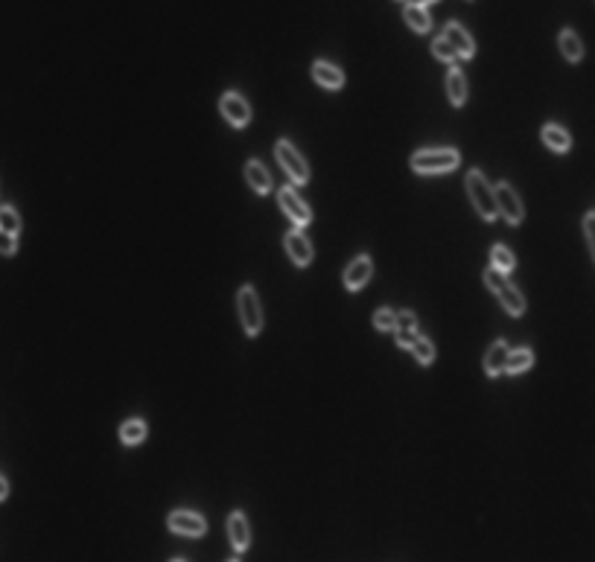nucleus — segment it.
Here are the masks:
<instances>
[{"instance_id": "1", "label": "nucleus", "mask_w": 595, "mask_h": 562, "mask_svg": "<svg viewBox=\"0 0 595 562\" xmlns=\"http://www.w3.org/2000/svg\"><path fill=\"white\" fill-rule=\"evenodd\" d=\"M408 163H412V172L417 175H443L459 167L461 155H459V149H450V146H429V149H417Z\"/></svg>"}, {"instance_id": "2", "label": "nucleus", "mask_w": 595, "mask_h": 562, "mask_svg": "<svg viewBox=\"0 0 595 562\" xmlns=\"http://www.w3.org/2000/svg\"><path fill=\"white\" fill-rule=\"evenodd\" d=\"M485 286L499 298L502 309H505V312L511 315V318H520V315L525 312V298H522V291H520L517 286H511V283H508L505 272H499V268L490 265L487 272H485Z\"/></svg>"}, {"instance_id": "3", "label": "nucleus", "mask_w": 595, "mask_h": 562, "mask_svg": "<svg viewBox=\"0 0 595 562\" xmlns=\"http://www.w3.org/2000/svg\"><path fill=\"white\" fill-rule=\"evenodd\" d=\"M467 195H470V204L478 213V219L485 221L496 219V190L487 184V178L478 169L467 172Z\"/></svg>"}, {"instance_id": "4", "label": "nucleus", "mask_w": 595, "mask_h": 562, "mask_svg": "<svg viewBox=\"0 0 595 562\" xmlns=\"http://www.w3.org/2000/svg\"><path fill=\"white\" fill-rule=\"evenodd\" d=\"M237 307H240V321H242L245 335L254 338L263 330V309H260V298H257L254 286H242L237 291Z\"/></svg>"}, {"instance_id": "5", "label": "nucleus", "mask_w": 595, "mask_h": 562, "mask_svg": "<svg viewBox=\"0 0 595 562\" xmlns=\"http://www.w3.org/2000/svg\"><path fill=\"white\" fill-rule=\"evenodd\" d=\"M275 158H277V163L284 167V172H286L295 184H307V181H310L307 160H303V155L289 143V140H277V143H275Z\"/></svg>"}, {"instance_id": "6", "label": "nucleus", "mask_w": 595, "mask_h": 562, "mask_svg": "<svg viewBox=\"0 0 595 562\" xmlns=\"http://www.w3.org/2000/svg\"><path fill=\"white\" fill-rule=\"evenodd\" d=\"M167 528L179 536H190V540H198V536L207 533V519L196 510H172L167 516Z\"/></svg>"}, {"instance_id": "7", "label": "nucleus", "mask_w": 595, "mask_h": 562, "mask_svg": "<svg viewBox=\"0 0 595 562\" xmlns=\"http://www.w3.org/2000/svg\"><path fill=\"white\" fill-rule=\"evenodd\" d=\"M494 190H496V213H502V219H505L508 225H520V221L525 219V207H522L520 193L513 190L508 181L496 184Z\"/></svg>"}, {"instance_id": "8", "label": "nucleus", "mask_w": 595, "mask_h": 562, "mask_svg": "<svg viewBox=\"0 0 595 562\" xmlns=\"http://www.w3.org/2000/svg\"><path fill=\"white\" fill-rule=\"evenodd\" d=\"M219 114L225 117V120L233 125V128H245L251 123V105L245 97H240L237 91H225L219 97Z\"/></svg>"}, {"instance_id": "9", "label": "nucleus", "mask_w": 595, "mask_h": 562, "mask_svg": "<svg viewBox=\"0 0 595 562\" xmlns=\"http://www.w3.org/2000/svg\"><path fill=\"white\" fill-rule=\"evenodd\" d=\"M277 204H280V210H284L286 219H289L295 228L310 225V219H312L310 207L301 202V195L292 190V186H280V190H277Z\"/></svg>"}, {"instance_id": "10", "label": "nucleus", "mask_w": 595, "mask_h": 562, "mask_svg": "<svg viewBox=\"0 0 595 562\" xmlns=\"http://www.w3.org/2000/svg\"><path fill=\"white\" fill-rule=\"evenodd\" d=\"M371 274H373V263H371V256H368V254H359L354 263H347L345 274H342V280H345V289H347V291H359V289H365V286L371 283Z\"/></svg>"}, {"instance_id": "11", "label": "nucleus", "mask_w": 595, "mask_h": 562, "mask_svg": "<svg viewBox=\"0 0 595 562\" xmlns=\"http://www.w3.org/2000/svg\"><path fill=\"white\" fill-rule=\"evenodd\" d=\"M228 542H231V548L237 554L249 551V545H251V524H249V519H245L242 510H233L231 516H228Z\"/></svg>"}, {"instance_id": "12", "label": "nucleus", "mask_w": 595, "mask_h": 562, "mask_svg": "<svg viewBox=\"0 0 595 562\" xmlns=\"http://www.w3.org/2000/svg\"><path fill=\"white\" fill-rule=\"evenodd\" d=\"M284 248H286V254H289V260L295 263L298 268H307V265L312 263V242L303 237L301 228H295V230L286 233Z\"/></svg>"}, {"instance_id": "13", "label": "nucleus", "mask_w": 595, "mask_h": 562, "mask_svg": "<svg viewBox=\"0 0 595 562\" xmlns=\"http://www.w3.org/2000/svg\"><path fill=\"white\" fill-rule=\"evenodd\" d=\"M443 39H447L450 44H452V50L459 53V58H473V53H476V44H473V35L467 32L461 23H455V21H450L447 27H443Z\"/></svg>"}, {"instance_id": "14", "label": "nucleus", "mask_w": 595, "mask_h": 562, "mask_svg": "<svg viewBox=\"0 0 595 562\" xmlns=\"http://www.w3.org/2000/svg\"><path fill=\"white\" fill-rule=\"evenodd\" d=\"M417 338H420V333H417V315H415V312H408V309L397 312L394 342L408 350V347H412V344L417 342Z\"/></svg>"}, {"instance_id": "15", "label": "nucleus", "mask_w": 595, "mask_h": 562, "mask_svg": "<svg viewBox=\"0 0 595 562\" xmlns=\"http://www.w3.org/2000/svg\"><path fill=\"white\" fill-rule=\"evenodd\" d=\"M540 140L552 151H557V155H566V151L572 149V134L566 132L564 125H557V123H546L543 132H540Z\"/></svg>"}, {"instance_id": "16", "label": "nucleus", "mask_w": 595, "mask_h": 562, "mask_svg": "<svg viewBox=\"0 0 595 562\" xmlns=\"http://www.w3.org/2000/svg\"><path fill=\"white\" fill-rule=\"evenodd\" d=\"M508 356H511L508 344L502 342V338H496V342L490 344V350H487V353H485V373H487L490 379H494V376H499V373H505Z\"/></svg>"}, {"instance_id": "17", "label": "nucleus", "mask_w": 595, "mask_h": 562, "mask_svg": "<svg viewBox=\"0 0 595 562\" xmlns=\"http://www.w3.org/2000/svg\"><path fill=\"white\" fill-rule=\"evenodd\" d=\"M245 181H249V186L257 193V195H266L272 193V175H268V169L263 167L260 160H249L245 163Z\"/></svg>"}, {"instance_id": "18", "label": "nucleus", "mask_w": 595, "mask_h": 562, "mask_svg": "<svg viewBox=\"0 0 595 562\" xmlns=\"http://www.w3.org/2000/svg\"><path fill=\"white\" fill-rule=\"evenodd\" d=\"M312 79L327 91H338L345 85V73L333 62H315L312 65Z\"/></svg>"}, {"instance_id": "19", "label": "nucleus", "mask_w": 595, "mask_h": 562, "mask_svg": "<svg viewBox=\"0 0 595 562\" xmlns=\"http://www.w3.org/2000/svg\"><path fill=\"white\" fill-rule=\"evenodd\" d=\"M557 47H560V53H564L566 62H572V65H578L581 58H583V41H581V35L575 30H569V27L560 30Z\"/></svg>"}, {"instance_id": "20", "label": "nucleus", "mask_w": 595, "mask_h": 562, "mask_svg": "<svg viewBox=\"0 0 595 562\" xmlns=\"http://www.w3.org/2000/svg\"><path fill=\"white\" fill-rule=\"evenodd\" d=\"M403 21L408 23V30L417 32V35H426V32L432 30V18H429L426 6L406 4V9H403Z\"/></svg>"}, {"instance_id": "21", "label": "nucleus", "mask_w": 595, "mask_h": 562, "mask_svg": "<svg viewBox=\"0 0 595 562\" xmlns=\"http://www.w3.org/2000/svg\"><path fill=\"white\" fill-rule=\"evenodd\" d=\"M447 97H450V102L455 105V108H461V105L467 102V79H464V73H461V67H450V73H447Z\"/></svg>"}, {"instance_id": "22", "label": "nucleus", "mask_w": 595, "mask_h": 562, "mask_svg": "<svg viewBox=\"0 0 595 562\" xmlns=\"http://www.w3.org/2000/svg\"><path fill=\"white\" fill-rule=\"evenodd\" d=\"M531 365H534V350H531V347L511 350L508 365H505V373H508V376H517V373H525Z\"/></svg>"}, {"instance_id": "23", "label": "nucleus", "mask_w": 595, "mask_h": 562, "mask_svg": "<svg viewBox=\"0 0 595 562\" xmlns=\"http://www.w3.org/2000/svg\"><path fill=\"white\" fill-rule=\"evenodd\" d=\"M144 437H146V423L140 417L126 419V423L120 426V443L123 446H137V443H144Z\"/></svg>"}, {"instance_id": "24", "label": "nucleus", "mask_w": 595, "mask_h": 562, "mask_svg": "<svg viewBox=\"0 0 595 562\" xmlns=\"http://www.w3.org/2000/svg\"><path fill=\"white\" fill-rule=\"evenodd\" d=\"M408 350H412V356L417 359V365H432V361H435V344L424 335H420Z\"/></svg>"}, {"instance_id": "25", "label": "nucleus", "mask_w": 595, "mask_h": 562, "mask_svg": "<svg viewBox=\"0 0 595 562\" xmlns=\"http://www.w3.org/2000/svg\"><path fill=\"white\" fill-rule=\"evenodd\" d=\"M0 230L12 233V237H18V233H21V216H18V210L12 207V204L0 207Z\"/></svg>"}, {"instance_id": "26", "label": "nucleus", "mask_w": 595, "mask_h": 562, "mask_svg": "<svg viewBox=\"0 0 595 562\" xmlns=\"http://www.w3.org/2000/svg\"><path fill=\"white\" fill-rule=\"evenodd\" d=\"M490 260H494V268H499V272H513V265H517V260H513L511 248H505V245H494V251H490Z\"/></svg>"}, {"instance_id": "27", "label": "nucleus", "mask_w": 595, "mask_h": 562, "mask_svg": "<svg viewBox=\"0 0 595 562\" xmlns=\"http://www.w3.org/2000/svg\"><path fill=\"white\" fill-rule=\"evenodd\" d=\"M432 56L438 58V62H447V65H455L459 62V53L452 50V44L443 39V35H438L435 41H432Z\"/></svg>"}, {"instance_id": "28", "label": "nucleus", "mask_w": 595, "mask_h": 562, "mask_svg": "<svg viewBox=\"0 0 595 562\" xmlns=\"http://www.w3.org/2000/svg\"><path fill=\"white\" fill-rule=\"evenodd\" d=\"M581 228H583V239H587L590 256H592V263H595V210H590V213H583Z\"/></svg>"}, {"instance_id": "29", "label": "nucleus", "mask_w": 595, "mask_h": 562, "mask_svg": "<svg viewBox=\"0 0 595 562\" xmlns=\"http://www.w3.org/2000/svg\"><path fill=\"white\" fill-rule=\"evenodd\" d=\"M373 326H377L380 333H391L397 326V312L394 309H380L373 315Z\"/></svg>"}, {"instance_id": "30", "label": "nucleus", "mask_w": 595, "mask_h": 562, "mask_svg": "<svg viewBox=\"0 0 595 562\" xmlns=\"http://www.w3.org/2000/svg\"><path fill=\"white\" fill-rule=\"evenodd\" d=\"M15 251H18V237H12V233L0 230V254H4V256H12Z\"/></svg>"}, {"instance_id": "31", "label": "nucleus", "mask_w": 595, "mask_h": 562, "mask_svg": "<svg viewBox=\"0 0 595 562\" xmlns=\"http://www.w3.org/2000/svg\"><path fill=\"white\" fill-rule=\"evenodd\" d=\"M6 496H9V481L0 475V501H6Z\"/></svg>"}, {"instance_id": "32", "label": "nucleus", "mask_w": 595, "mask_h": 562, "mask_svg": "<svg viewBox=\"0 0 595 562\" xmlns=\"http://www.w3.org/2000/svg\"><path fill=\"white\" fill-rule=\"evenodd\" d=\"M408 4H417V6H426V4H435V0H408Z\"/></svg>"}, {"instance_id": "33", "label": "nucleus", "mask_w": 595, "mask_h": 562, "mask_svg": "<svg viewBox=\"0 0 595 562\" xmlns=\"http://www.w3.org/2000/svg\"><path fill=\"white\" fill-rule=\"evenodd\" d=\"M228 562H240V559H228Z\"/></svg>"}, {"instance_id": "34", "label": "nucleus", "mask_w": 595, "mask_h": 562, "mask_svg": "<svg viewBox=\"0 0 595 562\" xmlns=\"http://www.w3.org/2000/svg\"><path fill=\"white\" fill-rule=\"evenodd\" d=\"M172 562H184V559H172Z\"/></svg>"}, {"instance_id": "35", "label": "nucleus", "mask_w": 595, "mask_h": 562, "mask_svg": "<svg viewBox=\"0 0 595 562\" xmlns=\"http://www.w3.org/2000/svg\"><path fill=\"white\" fill-rule=\"evenodd\" d=\"M0 207H4V204H0Z\"/></svg>"}]
</instances>
